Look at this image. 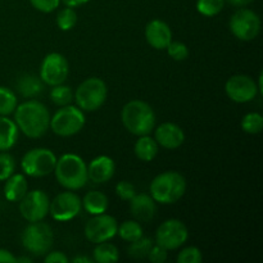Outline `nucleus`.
Segmentation results:
<instances>
[{"instance_id": "obj_1", "label": "nucleus", "mask_w": 263, "mask_h": 263, "mask_svg": "<svg viewBox=\"0 0 263 263\" xmlns=\"http://www.w3.org/2000/svg\"><path fill=\"white\" fill-rule=\"evenodd\" d=\"M14 122L27 138L39 139L50 128V113L39 100H26L15 108Z\"/></svg>"}, {"instance_id": "obj_2", "label": "nucleus", "mask_w": 263, "mask_h": 263, "mask_svg": "<svg viewBox=\"0 0 263 263\" xmlns=\"http://www.w3.org/2000/svg\"><path fill=\"white\" fill-rule=\"evenodd\" d=\"M53 172L55 174L57 181L67 190H79L89 181L87 164L81 157L73 153L59 157Z\"/></svg>"}, {"instance_id": "obj_3", "label": "nucleus", "mask_w": 263, "mask_h": 263, "mask_svg": "<svg viewBox=\"0 0 263 263\" xmlns=\"http://www.w3.org/2000/svg\"><path fill=\"white\" fill-rule=\"evenodd\" d=\"M121 120L133 135H149L156 126V113L148 103L135 99L123 105Z\"/></svg>"}, {"instance_id": "obj_4", "label": "nucleus", "mask_w": 263, "mask_h": 263, "mask_svg": "<svg viewBox=\"0 0 263 263\" xmlns=\"http://www.w3.org/2000/svg\"><path fill=\"white\" fill-rule=\"evenodd\" d=\"M186 180L176 171H167L157 175L151 182V197L161 204H174L184 197Z\"/></svg>"}, {"instance_id": "obj_5", "label": "nucleus", "mask_w": 263, "mask_h": 263, "mask_svg": "<svg viewBox=\"0 0 263 263\" xmlns=\"http://www.w3.org/2000/svg\"><path fill=\"white\" fill-rule=\"evenodd\" d=\"M108 97L105 82L99 77H90L82 81L73 94L77 107L84 112H94L104 104Z\"/></svg>"}, {"instance_id": "obj_6", "label": "nucleus", "mask_w": 263, "mask_h": 263, "mask_svg": "<svg viewBox=\"0 0 263 263\" xmlns=\"http://www.w3.org/2000/svg\"><path fill=\"white\" fill-rule=\"evenodd\" d=\"M54 235L50 226L41 221L30 222L22 233V246L33 256H45L53 246Z\"/></svg>"}, {"instance_id": "obj_7", "label": "nucleus", "mask_w": 263, "mask_h": 263, "mask_svg": "<svg viewBox=\"0 0 263 263\" xmlns=\"http://www.w3.org/2000/svg\"><path fill=\"white\" fill-rule=\"evenodd\" d=\"M86 118L84 110L74 105L61 107L53 117H50V128L55 135L62 138H68L79 134L84 128Z\"/></svg>"}, {"instance_id": "obj_8", "label": "nucleus", "mask_w": 263, "mask_h": 263, "mask_svg": "<svg viewBox=\"0 0 263 263\" xmlns=\"http://www.w3.org/2000/svg\"><path fill=\"white\" fill-rule=\"evenodd\" d=\"M57 157L50 149L35 148L28 151L21 161L25 175L31 177H44L54 171Z\"/></svg>"}, {"instance_id": "obj_9", "label": "nucleus", "mask_w": 263, "mask_h": 263, "mask_svg": "<svg viewBox=\"0 0 263 263\" xmlns=\"http://www.w3.org/2000/svg\"><path fill=\"white\" fill-rule=\"evenodd\" d=\"M230 31L241 41H251L258 36L261 31V20L254 10L241 8L230 18Z\"/></svg>"}, {"instance_id": "obj_10", "label": "nucleus", "mask_w": 263, "mask_h": 263, "mask_svg": "<svg viewBox=\"0 0 263 263\" xmlns=\"http://www.w3.org/2000/svg\"><path fill=\"white\" fill-rule=\"evenodd\" d=\"M189 231L182 221L171 218L158 226L156 231V244L167 251H175L186 243Z\"/></svg>"}, {"instance_id": "obj_11", "label": "nucleus", "mask_w": 263, "mask_h": 263, "mask_svg": "<svg viewBox=\"0 0 263 263\" xmlns=\"http://www.w3.org/2000/svg\"><path fill=\"white\" fill-rule=\"evenodd\" d=\"M118 222L113 216L102 213L95 215L85 225V236L90 243L99 244L103 241H109L117 235Z\"/></svg>"}, {"instance_id": "obj_12", "label": "nucleus", "mask_w": 263, "mask_h": 263, "mask_svg": "<svg viewBox=\"0 0 263 263\" xmlns=\"http://www.w3.org/2000/svg\"><path fill=\"white\" fill-rule=\"evenodd\" d=\"M48 194L43 190H32L27 192L25 197L20 200V212L22 217L28 222L43 221L49 213Z\"/></svg>"}, {"instance_id": "obj_13", "label": "nucleus", "mask_w": 263, "mask_h": 263, "mask_svg": "<svg viewBox=\"0 0 263 263\" xmlns=\"http://www.w3.org/2000/svg\"><path fill=\"white\" fill-rule=\"evenodd\" d=\"M69 73V64L66 57L59 53H50L43 59L40 66V79L49 86L63 84Z\"/></svg>"}, {"instance_id": "obj_14", "label": "nucleus", "mask_w": 263, "mask_h": 263, "mask_svg": "<svg viewBox=\"0 0 263 263\" xmlns=\"http://www.w3.org/2000/svg\"><path fill=\"white\" fill-rule=\"evenodd\" d=\"M82 208L81 198L73 192H63L57 195L49 205V213L59 222L73 220L80 215Z\"/></svg>"}, {"instance_id": "obj_15", "label": "nucleus", "mask_w": 263, "mask_h": 263, "mask_svg": "<svg viewBox=\"0 0 263 263\" xmlns=\"http://www.w3.org/2000/svg\"><path fill=\"white\" fill-rule=\"evenodd\" d=\"M226 95L235 103H249L258 95L259 90L256 81L247 74L231 76L225 84Z\"/></svg>"}, {"instance_id": "obj_16", "label": "nucleus", "mask_w": 263, "mask_h": 263, "mask_svg": "<svg viewBox=\"0 0 263 263\" xmlns=\"http://www.w3.org/2000/svg\"><path fill=\"white\" fill-rule=\"evenodd\" d=\"M146 43L157 50H166L172 41V31L166 22L161 20H153L145 27Z\"/></svg>"}, {"instance_id": "obj_17", "label": "nucleus", "mask_w": 263, "mask_h": 263, "mask_svg": "<svg viewBox=\"0 0 263 263\" xmlns=\"http://www.w3.org/2000/svg\"><path fill=\"white\" fill-rule=\"evenodd\" d=\"M154 139L162 148L177 149L184 144L185 134L176 123L164 122L156 128Z\"/></svg>"}, {"instance_id": "obj_18", "label": "nucleus", "mask_w": 263, "mask_h": 263, "mask_svg": "<svg viewBox=\"0 0 263 263\" xmlns=\"http://www.w3.org/2000/svg\"><path fill=\"white\" fill-rule=\"evenodd\" d=\"M116 171V164L110 157H95L87 166V176L90 181L95 184H104L109 181Z\"/></svg>"}, {"instance_id": "obj_19", "label": "nucleus", "mask_w": 263, "mask_h": 263, "mask_svg": "<svg viewBox=\"0 0 263 263\" xmlns=\"http://www.w3.org/2000/svg\"><path fill=\"white\" fill-rule=\"evenodd\" d=\"M130 211L136 221L148 222L156 215V200L151 197V194H145V193L135 194L130 200Z\"/></svg>"}, {"instance_id": "obj_20", "label": "nucleus", "mask_w": 263, "mask_h": 263, "mask_svg": "<svg viewBox=\"0 0 263 263\" xmlns=\"http://www.w3.org/2000/svg\"><path fill=\"white\" fill-rule=\"evenodd\" d=\"M28 192V184L26 176L22 174H13L5 180L4 197L8 202H20Z\"/></svg>"}, {"instance_id": "obj_21", "label": "nucleus", "mask_w": 263, "mask_h": 263, "mask_svg": "<svg viewBox=\"0 0 263 263\" xmlns=\"http://www.w3.org/2000/svg\"><path fill=\"white\" fill-rule=\"evenodd\" d=\"M17 125L8 116H0V152H7L15 145L18 140Z\"/></svg>"}, {"instance_id": "obj_22", "label": "nucleus", "mask_w": 263, "mask_h": 263, "mask_svg": "<svg viewBox=\"0 0 263 263\" xmlns=\"http://www.w3.org/2000/svg\"><path fill=\"white\" fill-rule=\"evenodd\" d=\"M159 151V145L156 141V139L152 138L151 135L139 136L136 140L134 152L135 156L143 162H152L157 157Z\"/></svg>"}, {"instance_id": "obj_23", "label": "nucleus", "mask_w": 263, "mask_h": 263, "mask_svg": "<svg viewBox=\"0 0 263 263\" xmlns=\"http://www.w3.org/2000/svg\"><path fill=\"white\" fill-rule=\"evenodd\" d=\"M17 90L23 98L32 99L39 97L44 90V82L35 74H23L17 81Z\"/></svg>"}, {"instance_id": "obj_24", "label": "nucleus", "mask_w": 263, "mask_h": 263, "mask_svg": "<svg viewBox=\"0 0 263 263\" xmlns=\"http://www.w3.org/2000/svg\"><path fill=\"white\" fill-rule=\"evenodd\" d=\"M81 203L85 211L92 216L105 213L109 207V200L107 195L100 192H89L81 200Z\"/></svg>"}, {"instance_id": "obj_25", "label": "nucleus", "mask_w": 263, "mask_h": 263, "mask_svg": "<svg viewBox=\"0 0 263 263\" xmlns=\"http://www.w3.org/2000/svg\"><path fill=\"white\" fill-rule=\"evenodd\" d=\"M120 259V252L117 247L108 241L97 244L92 253V261L99 263H115Z\"/></svg>"}, {"instance_id": "obj_26", "label": "nucleus", "mask_w": 263, "mask_h": 263, "mask_svg": "<svg viewBox=\"0 0 263 263\" xmlns=\"http://www.w3.org/2000/svg\"><path fill=\"white\" fill-rule=\"evenodd\" d=\"M117 234L120 235L121 239L128 241H135L138 239H140L143 236V228L139 223V221H123L121 225H118Z\"/></svg>"}, {"instance_id": "obj_27", "label": "nucleus", "mask_w": 263, "mask_h": 263, "mask_svg": "<svg viewBox=\"0 0 263 263\" xmlns=\"http://www.w3.org/2000/svg\"><path fill=\"white\" fill-rule=\"evenodd\" d=\"M18 105L17 95L5 86H0V116H9L14 113Z\"/></svg>"}, {"instance_id": "obj_28", "label": "nucleus", "mask_w": 263, "mask_h": 263, "mask_svg": "<svg viewBox=\"0 0 263 263\" xmlns=\"http://www.w3.org/2000/svg\"><path fill=\"white\" fill-rule=\"evenodd\" d=\"M153 240L149 238L141 236L140 239L135 241H131V246L128 247V256L135 259L148 258V254L153 247Z\"/></svg>"}, {"instance_id": "obj_29", "label": "nucleus", "mask_w": 263, "mask_h": 263, "mask_svg": "<svg viewBox=\"0 0 263 263\" xmlns=\"http://www.w3.org/2000/svg\"><path fill=\"white\" fill-rule=\"evenodd\" d=\"M50 99L58 107H64V105H68L72 103V100H73V92H72L69 86H66L63 84L55 85L50 90Z\"/></svg>"}, {"instance_id": "obj_30", "label": "nucleus", "mask_w": 263, "mask_h": 263, "mask_svg": "<svg viewBox=\"0 0 263 263\" xmlns=\"http://www.w3.org/2000/svg\"><path fill=\"white\" fill-rule=\"evenodd\" d=\"M241 128H243L244 133L257 135L263 128V116L257 112L247 113L241 120Z\"/></svg>"}, {"instance_id": "obj_31", "label": "nucleus", "mask_w": 263, "mask_h": 263, "mask_svg": "<svg viewBox=\"0 0 263 263\" xmlns=\"http://www.w3.org/2000/svg\"><path fill=\"white\" fill-rule=\"evenodd\" d=\"M225 7V0H197V10L204 17L220 14Z\"/></svg>"}, {"instance_id": "obj_32", "label": "nucleus", "mask_w": 263, "mask_h": 263, "mask_svg": "<svg viewBox=\"0 0 263 263\" xmlns=\"http://www.w3.org/2000/svg\"><path fill=\"white\" fill-rule=\"evenodd\" d=\"M77 23V13L74 8L66 7L59 10L57 15V25L62 31H69L76 26Z\"/></svg>"}, {"instance_id": "obj_33", "label": "nucleus", "mask_w": 263, "mask_h": 263, "mask_svg": "<svg viewBox=\"0 0 263 263\" xmlns=\"http://www.w3.org/2000/svg\"><path fill=\"white\" fill-rule=\"evenodd\" d=\"M15 171V159L7 152H0V181H5Z\"/></svg>"}, {"instance_id": "obj_34", "label": "nucleus", "mask_w": 263, "mask_h": 263, "mask_svg": "<svg viewBox=\"0 0 263 263\" xmlns=\"http://www.w3.org/2000/svg\"><path fill=\"white\" fill-rule=\"evenodd\" d=\"M166 50L168 55L177 62L185 61L189 57V49L184 43H180V41H171Z\"/></svg>"}, {"instance_id": "obj_35", "label": "nucleus", "mask_w": 263, "mask_h": 263, "mask_svg": "<svg viewBox=\"0 0 263 263\" xmlns=\"http://www.w3.org/2000/svg\"><path fill=\"white\" fill-rule=\"evenodd\" d=\"M202 259V252L197 247H187L177 254V263H200Z\"/></svg>"}, {"instance_id": "obj_36", "label": "nucleus", "mask_w": 263, "mask_h": 263, "mask_svg": "<svg viewBox=\"0 0 263 263\" xmlns=\"http://www.w3.org/2000/svg\"><path fill=\"white\" fill-rule=\"evenodd\" d=\"M116 194H117L122 200H128V202H130L134 198V195L136 194L135 186H134L131 182L123 180V181H120L116 185Z\"/></svg>"}, {"instance_id": "obj_37", "label": "nucleus", "mask_w": 263, "mask_h": 263, "mask_svg": "<svg viewBox=\"0 0 263 263\" xmlns=\"http://www.w3.org/2000/svg\"><path fill=\"white\" fill-rule=\"evenodd\" d=\"M36 10L41 13H51L58 9L61 0H28Z\"/></svg>"}, {"instance_id": "obj_38", "label": "nucleus", "mask_w": 263, "mask_h": 263, "mask_svg": "<svg viewBox=\"0 0 263 263\" xmlns=\"http://www.w3.org/2000/svg\"><path fill=\"white\" fill-rule=\"evenodd\" d=\"M167 249H164L163 247L158 246V244H153L151 252L148 254V259L153 263H164L167 261Z\"/></svg>"}, {"instance_id": "obj_39", "label": "nucleus", "mask_w": 263, "mask_h": 263, "mask_svg": "<svg viewBox=\"0 0 263 263\" xmlns=\"http://www.w3.org/2000/svg\"><path fill=\"white\" fill-rule=\"evenodd\" d=\"M44 261L46 263H67L69 259L64 253L55 251V252H50V253L48 252L45 258H44Z\"/></svg>"}, {"instance_id": "obj_40", "label": "nucleus", "mask_w": 263, "mask_h": 263, "mask_svg": "<svg viewBox=\"0 0 263 263\" xmlns=\"http://www.w3.org/2000/svg\"><path fill=\"white\" fill-rule=\"evenodd\" d=\"M15 257L7 249L0 248V263H14Z\"/></svg>"}, {"instance_id": "obj_41", "label": "nucleus", "mask_w": 263, "mask_h": 263, "mask_svg": "<svg viewBox=\"0 0 263 263\" xmlns=\"http://www.w3.org/2000/svg\"><path fill=\"white\" fill-rule=\"evenodd\" d=\"M66 7H71V8H77V7H81V5L86 4L89 3L90 0H61Z\"/></svg>"}, {"instance_id": "obj_42", "label": "nucleus", "mask_w": 263, "mask_h": 263, "mask_svg": "<svg viewBox=\"0 0 263 263\" xmlns=\"http://www.w3.org/2000/svg\"><path fill=\"white\" fill-rule=\"evenodd\" d=\"M229 4L234 5V7H246V5L251 4L254 0H226Z\"/></svg>"}, {"instance_id": "obj_43", "label": "nucleus", "mask_w": 263, "mask_h": 263, "mask_svg": "<svg viewBox=\"0 0 263 263\" xmlns=\"http://www.w3.org/2000/svg\"><path fill=\"white\" fill-rule=\"evenodd\" d=\"M72 262L73 263H91L92 259L89 258L87 256H77L72 259Z\"/></svg>"}, {"instance_id": "obj_44", "label": "nucleus", "mask_w": 263, "mask_h": 263, "mask_svg": "<svg viewBox=\"0 0 263 263\" xmlns=\"http://www.w3.org/2000/svg\"><path fill=\"white\" fill-rule=\"evenodd\" d=\"M15 262H25V263H31L32 259L28 258V257H21V258H15Z\"/></svg>"}]
</instances>
